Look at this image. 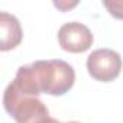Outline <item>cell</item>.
<instances>
[{
    "mask_svg": "<svg viewBox=\"0 0 123 123\" xmlns=\"http://www.w3.org/2000/svg\"><path fill=\"white\" fill-rule=\"evenodd\" d=\"M36 73V78L43 94L64 96L68 93L75 81L74 68L62 59L35 61L32 64Z\"/></svg>",
    "mask_w": 123,
    "mask_h": 123,
    "instance_id": "obj_2",
    "label": "cell"
},
{
    "mask_svg": "<svg viewBox=\"0 0 123 123\" xmlns=\"http://www.w3.org/2000/svg\"><path fill=\"white\" fill-rule=\"evenodd\" d=\"M5 110L15 119L16 123H52L49 110L36 96L26 94L18 90L12 83L5 90Z\"/></svg>",
    "mask_w": 123,
    "mask_h": 123,
    "instance_id": "obj_1",
    "label": "cell"
},
{
    "mask_svg": "<svg viewBox=\"0 0 123 123\" xmlns=\"http://www.w3.org/2000/svg\"><path fill=\"white\" fill-rule=\"evenodd\" d=\"M52 123H62V122H58V120H55V119H54V122H52ZM67 123H78V122H67Z\"/></svg>",
    "mask_w": 123,
    "mask_h": 123,
    "instance_id": "obj_7",
    "label": "cell"
},
{
    "mask_svg": "<svg viewBox=\"0 0 123 123\" xmlns=\"http://www.w3.org/2000/svg\"><path fill=\"white\" fill-rule=\"evenodd\" d=\"M22 36L23 33L19 20L7 12L0 13V49L6 52L16 48L22 42Z\"/></svg>",
    "mask_w": 123,
    "mask_h": 123,
    "instance_id": "obj_5",
    "label": "cell"
},
{
    "mask_svg": "<svg viewBox=\"0 0 123 123\" xmlns=\"http://www.w3.org/2000/svg\"><path fill=\"white\" fill-rule=\"evenodd\" d=\"M103 6L113 18L123 20V0H103Z\"/></svg>",
    "mask_w": 123,
    "mask_h": 123,
    "instance_id": "obj_6",
    "label": "cell"
},
{
    "mask_svg": "<svg viewBox=\"0 0 123 123\" xmlns=\"http://www.w3.org/2000/svg\"><path fill=\"white\" fill-rule=\"evenodd\" d=\"M122 64L120 54L109 48L96 49L87 58L88 74L101 83H110L116 80L122 71Z\"/></svg>",
    "mask_w": 123,
    "mask_h": 123,
    "instance_id": "obj_3",
    "label": "cell"
},
{
    "mask_svg": "<svg viewBox=\"0 0 123 123\" xmlns=\"http://www.w3.org/2000/svg\"><path fill=\"white\" fill-rule=\"evenodd\" d=\"M93 41L94 38L91 31L80 22L64 23L58 31L59 46L67 52H73V54L86 52L91 48Z\"/></svg>",
    "mask_w": 123,
    "mask_h": 123,
    "instance_id": "obj_4",
    "label": "cell"
}]
</instances>
